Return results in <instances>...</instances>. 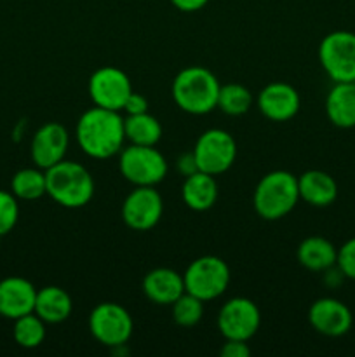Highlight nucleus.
Returning a JSON list of instances; mask_svg holds the SVG:
<instances>
[{
    "label": "nucleus",
    "instance_id": "obj_1",
    "mask_svg": "<svg viewBox=\"0 0 355 357\" xmlns=\"http://www.w3.org/2000/svg\"><path fill=\"white\" fill-rule=\"evenodd\" d=\"M75 136L86 155L93 159H110L120 153L124 146V119L118 112L94 107L80 115Z\"/></svg>",
    "mask_w": 355,
    "mask_h": 357
},
{
    "label": "nucleus",
    "instance_id": "obj_2",
    "mask_svg": "<svg viewBox=\"0 0 355 357\" xmlns=\"http://www.w3.org/2000/svg\"><path fill=\"white\" fill-rule=\"evenodd\" d=\"M219 80L204 66L183 68L173 80V100L183 112L205 115L218 108Z\"/></svg>",
    "mask_w": 355,
    "mask_h": 357
},
{
    "label": "nucleus",
    "instance_id": "obj_3",
    "mask_svg": "<svg viewBox=\"0 0 355 357\" xmlns=\"http://www.w3.org/2000/svg\"><path fill=\"white\" fill-rule=\"evenodd\" d=\"M47 195L68 209L84 208L94 195V180L89 171L73 160H61L45 169Z\"/></svg>",
    "mask_w": 355,
    "mask_h": 357
},
{
    "label": "nucleus",
    "instance_id": "obj_4",
    "mask_svg": "<svg viewBox=\"0 0 355 357\" xmlns=\"http://www.w3.org/2000/svg\"><path fill=\"white\" fill-rule=\"evenodd\" d=\"M298 201V178L289 171H271L265 174L254 188V209L261 218L268 222L284 218L296 208Z\"/></svg>",
    "mask_w": 355,
    "mask_h": 357
},
{
    "label": "nucleus",
    "instance_id": "obj_5",
    "mask_svg": "<svg viewBox=\"0 0 355 357\" xmlns=\"http://www.w3.org/2000/svg\"><path fill=\"white\" fill-rule=\"evenodd\" d=\"M184 291L202 302L219 298L230 284V268L225 260L212 255L197 258L188 265L183 274Z\"/></svg>",
    "mask_w": 355,
    "mask_h": 357
},
{
    "label": "nucleus",
    "instance_id": "obj_6",
    "mask_svg": "<svg viewBox=\"0 0 355 357\" xmlns=\"http://www.w3.org/2000/svg\"><path fill=\"white\" fill-rule=\"evenodd\" d=\"M122 176L134 187H155L167 176V160L155 146L131 145L120 152Z\"/></svg>",
    "mask_w": 355,
    "mask_h": 357
},
{
    "label": "nucleus",
    "instance_id": "obj_7",
    "mask_svg": "<svg viewBox=\"0 0 355 357\" xmlns=\"http://www.w3.org/2000/svg\"><path fill=\"white\" fill-rule=\"evenodd\" d=\"M319 61L333 82H355V33L336 30L320 40Z\"/></svg>",
    "mask_w": 355,
    "mask_h": 357
},
{
    "label": "nucleus",
    "instance_id": "obj_8",
    "mask_svg": "<svg viewBox=\"0 0 355 357\" xmlns=\"http://www.w3.org/2000/svg\"><path fill=\"white\" fill-rule=\"evenodd\" d=\"M198 171L219 176L233 166L237 157V143L225 129H207L198 136L194 146Z\"/></svg>",
    "mask_w": 355,
    "mask_h": 357
},
{
    "label": "nucleus",
    "instance_id": "obj_9",
    "mask_svg": "<svg viewBox=\"0 0 355 357\" xmlns=\"http://www.w3.org/2000/svg\"><path fill=\"white\" fill-rule=\"evenodd\" d=\"M132 317L122 305L103 302L89 316L90 335L106 347H124L132 335Z\"/></svg>",
    "mask_w": 355,
    "mask_h": 357
},
{
    "label": "nucleus",
    "instance_id": "obj_10",
    "mask_svg": "<svg viewBox=\"0 0 355 357\" xmlns=\"http://www.w3.org/2000/svg\"><path fill=\"white\" fill-rule=\"evenodd\" d=\"M261 324V312L256 303L244 296L223 303L218 314L219 333L225 340L249 342L258 333Z\"/></svg>",
    "mask_w": 355,
    "mask_h": 357
},
{
    "label": "nucleus",
    "instance_id": "obj_11",
    "mask_svg": "<svg viewBox=\"0 0 355 357\" xmlns=\"http://www.w3.org/2000/svg\"><path fill=\"white\" fill-rule=\"evenodd\" d=\"M131 93V79L117 66H101L89 79V96L96 107L120 112Z\"/></svg>",
    "mask_w": 355,
    "mask_h": 357
},
{
    "label": "nucleus",
    "instance_id": "obj_12",
    "mask_svg": "<svg viewBox=\"0 0 355 357\" xmlns=\"http://www.w3.org/2000/svg\"><path fill=\"white\" fill-rule=\"evenodd\" d=\"M164 213L162 195L155 187H136L122 204V220L125 225L138 232L153 229Z\"/></svg>",
    "mask_w": 355,
    "mask_h": 357
},
{
    "label": "nucleus",
    "instance_id": "obj_13",
    "mask_svg": "<svg viewBox=\"0 0 355 357\" xmlns=\"http://www.w3.org/2000/svg\"><path fill=\"white\" fill-rule=\"evenodd\" d=\"M70 145V135L59 122H47L31 138V160L40 169H49L65 160Z\"/></svg>",
    "mask_w": 355,
    "mask_h": 357
},
{
    "label": "nucleus",
    "instance_id": "obj_14",
    "mask_svg": "<svg viewBox=\"0 0 355 357\" xmlns=\"http://www.w3.org/2000/svg\"><path fill=\"white\" fill-rule=\"evenodd\" d=\"M308 321L317 333L338 338L347 335L354 324L352 310L338 298H319L308 310Z\"/></svg>",
    "mask_w": 355,
    "mask_h": 357
},
{
    "label": "nucleus",
    "instance_id": "obj_15",
    "mask_svg": "<svg viewBox=\"0 0 355 357\" xmlns=\"http://www.w3.org/2000/svg\"><path fill=\"white\" fill-rule=\"evenodd\" d=\"M301 107L299 93L285 82H271L263 87L258 96V108L267 119L274 122L291 121Z\"/></svg>",
    "mask_w": 355,
    "mask_h": 357
},
{
    "label": "nucleus",
    "instance_id": "obj_16",
    "mask_svg": "<svg viewBox=\"0 0 355 357\" xmlns=\"http://www.w3.org/2000/svg\"><path fill=\"white\" fill-rule=\"evenodd\" d=\"M35 286L24 278H6L0 281V316L6 319H17L31 314L37 300Z\"/></svg>",
    "mask_w": 355,
    "mask_h": 357
},
{
    "label": "nucleus",
    "instance_id": "obj_17",
    "mask_svg": "<svg viewBox=\"0 0 355 357\" xmlns=\"http://www.w3.org/2000/svg\"><path fill=\"white\" fill-rule=\"evenodd\" d=\"M143 293L157 305H173L184 293L183 275L173 268H153L143 279Z\"/></svg>",
    "mask_w": 355,
    "mask_h": 357
},
{
    "label": "nucleus",
    "instance_id": "obj_18",
    "mask_svg": "<svg viewBox=\"0 0 355 357\" xmlns=\"http://www.w3.org/2000/svg\"><path fill=\"white\" fill-rule=\"evenodd\" d=\"M298 188L299 199L313 208H327L338 199L336 180L326 171H305L298 178Z\"/></svg>",
    "mask_w": 355,
    "mask_h": 357
},
{
    "label": "nucleus",
    "instance_id": "obj_19",
    "mask_svg": "<svg viewBox=\"0 0 355 357\" xmlns=\"http://www.w3.org/2000/svg\"><path fill=\"white\" fill-rule=\"evenodd\" d=\"M326 115L336 128H355V82H334L326 98Z\"/></svg>",
    "mask_w": 355,
    "mask_h": 357
},
{
    "label": "nucleus",
    "instance_id": "obj_20",
    "mask_svg": "<svg viewBox=\"0 0 355 357\" xmlns=\"http://www.w3.org/2000/svg\"><path fill=\"white\" fill-rule=\"evenodd\" d=\"M299 265L310 272H324L336 265L338 250L329 239L320 236L306 237L299 243L296 251Z\"/></svg>",
    "mask_w": 355,
    "mask_h": 357
},
{
    "label": "nucleus",
    "instance_id": "obj_21",
    "mask_svg": "<svg viewBox=\"0 0 355 357\" xmlns=\"http://www.w3.org/2000/svg\"><path fill=\"white\" fill-rule=\"evenodd\" d=\"M73 310L72 296L59 286H45L38 289L33 312L44 323L59 324L70 317Z\"/></svg>",
    "mask_w": 355,
    "mask_h": 357
},
{
    "label": "nucleus",
    "instance_id": "obj_22",
    "mask_svg": "<svg viewBox=\"0 0 355 357\" xmlns=\"http://www.w3.org/2000/svg\"><path fill=\"white\" fill-rule=\"evenodd\" d=\"M184 204L194 211H207L218 201V183L212 174L197 171L184 178L183 190Z\"/></svg>",
    "mask_w": 355,
    "mask_h": 357
},
{
    "label": "nucleus",
    "instance_id": "obj_23",
    "mask_svg": "<svg viewBox=\"0 0 355 357\" xmlns=\"http://www.w3.org/2000/svg\"><path fill=\"white\" fill-rule=\"evenodd\" d=\"M124 131L125 139H129L132 145L155 146L162 138V126L157 121V117H153L148 112L127 115L124 119Z\"/></svg>",
    "mask_w": 355,
    "mask_h": 357
},
{
    "label": "nucleus",
    "instance_id": "obj_24",
    "mask_svg": "<svg viewBox=\"0 0 355 357\" xmlns=\"http://www.w3.org/2000/svg\"><path fill=\"white\" fill-rule=\"evenodd\" d=\"M10 192L21 201H37L47 194L45 171L40 167H24L10 180Z\"/></svg>",
    "mask_w": 355,
    "mask_h": 357
},
{
    "label": "nucleus",
    "instance_id": "obj_25",
    "mask_svg": "<svg viewBox=\"0 0 355 357\" xmlns=\"http://www.w3.org/2000/svg\"><path fill=\"white\" fill-rule=\"evenodd\" d=\"M253 105V94L242 84H225L219 87L218 108L226 115L239 117L249 112Z\"/></svg>",
    "mask_w": 355,
    "mask_h": 357
},
{
    "label": "nucleus",
    "instance_id": "obj_26",
    "mask_svg": "<svg viewBox=\"0 0 355 357\" xmlns=\"http://www.w3.org/2000/svg\"><path fill=\"white\" fill-rule=\"evenodd\" d=\"M14 340L23 349H35L44 342L45 323L35 312L14 319Z\"/></svg>",
    "mask_w": 355,
    "mask_h": 357
},
{
    "label": "nucleus",
    "instance_id": "obj_27",
    "mask_svg": "<svg viewBox=\"0 0 355 357\" xmlns=\"http://www.w3.org/2000/svg\"><path fill=\"white\" fill-rule=\"evenodd\" d=\"M204 303L197 296L190 295L184 291L176 302L173 303V319L174 323L180 324L183 328H191L195 324L200 323L202 316H204Z\"/></svg>",
    "mask_w": 355,
    "mask_h": 357
},
{
    "label": "nucleus",
    "instance_id": "obj_28",
    "mask_svg": "<svg viewBox=\"0 0 355 357\" xmlns=\"http://www.w3.org/2000/svg\"><path fill=\"white\" fill-rule=\"evenodd\" d=\"M19 218L17 197L13 192L0 190V236H7Z\"/></svg>",
    "mask_w": 355,
    "mask_h": 357
},
{
    "label": "nucleus",
    "instance_id": "obj_29",
    "mask_svg": "<svg viewBox=\"0 0 355 357\" xmlns=\"http://www.w3.org/2000/svg\"><path fill=\"white\" fill-rule=\"evenodd\" d=\"M336 265L343 272L345 278L355 281V237L348 239L343 246L338 250Z\"/></svg>",
    "mask_w": 355,
    "mask_h": 357
},
{
    "label": "nucleus",
    "instance_id": "obj_30",
    "mask_svg": "<svg viewBox=\"0 0 355 357\" xmlns=\"http://www.w3.org/2000/svg\"><path fill=\"white\" fill-rule=\"evenodd\" d=\"M124 112L127 115L145 114V112H148V100H146V98L143 96V94L134 93V91H132V93L129 94L127 101H125Z\"/></svg>",
    "mask_w": 355,
    "mask_h": 357
},
{
    "label": "nucleus",
    "instance_id": "obj_31",
    "mask_svg": "<svg viewBox=\"0 0 355 357\" xmlns=\"http://www.w3.org/2000/svg\"><path fill=\"white\" fill-rule=\"evenodd\" d=\"M223 357H249L251 349L244 340H226L221 349Z\"/></svg>",
    "mask_w": 355,
    "mask_h": 357
},
{
    "label": "nucleus",
    "instance_id": "obj_32",
    "mask_svg": "<svg viewBox=\"0 0 355 357\" xmlns=\"http://www.w3.org/2000/svg\"><path fill=\"white\" fill-rule=\"evenodd\" d=\"M176 167L184 178L190 176V174H194V173H197L198 166H197V160H195L194 152L181 153V155L178 157V160H176Z\"/></svg>",
    "mask_w": 355,
    "mask_h": 357
},
{
    "label": "nucleus",
    "instance_id": "obj_33",
    "mask_svg": "<svg viewBox=\"0 0 355 357\" xmlns=\"http://www.w3.org/2000/svg\"><path fill=\"white\" fill-rule=\"evenodd\" d=\"M171 2L176 9L183 10V13H195V10H200L202 7H205L209 0H171Z\"/></svg>",
    "mask_w": 355,
    "mask_h": 357
},
{
    "label": "nucleus",
    "instance_id": "obj_34",
    "mask_svg": "<svg viewBox=\"0 0 355 357\" xmlns=\"http://www.w3.org/2000/svg\"><path fill=\"white\" fill-rule=\"evenodd\" d=\"M0 239H2V236H0Z\"/></svg>",
    "mask_w": 355,
    "mask_h": 357
}]
</instances>
